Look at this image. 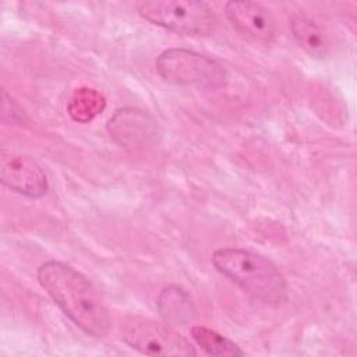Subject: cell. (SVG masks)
<instances>
[{
  "label": "cell",
  "instance_id": "obj_5",
  "mask_svg": "<svg viewBox=\"0 0 357 357\" xmlns=\"http://www.w3.org/2000/svg\"><path fill=\"white\" fill-rule=\"evenodd\" d=\"M124 343L149 356H195L194 346L172 328L144 317H127L120 325Z\"/></svg>",
  "mask_w": 357,
  "mask_h": 357
},
{
  "label": "cell",
  "instance_id": "obj_11",
  "mask_svg": "<svg viewBox=\"0 0 357 357\" xmlns=\"http://www.w3.org/2000/svg\"><path fill=\"white\" fill-rule=\"evenodd\" d=\"M105 107L106 100L99 91L82 86L73 93L67 105V112L74 121L88 123L100 114Z\"/></svg>",
  "mask_w": 357,
  "mask_h": 357
},
{
  "label": "cell",
  "instance_id": "obj_7",
  "mask_svg": "<svg viewBox=\"0 0 357 357\" xmlns=\"http://www.w3.org/2000/svg\"><path fill=\"white\" fill-rule=\"evenodd\" d=\"M0 180L4 187L28 198H42L47 192V177L40 165L15 151L1 149Z\"/></svg>",
  "mask_w": 357,
  "mask_h": 357
},
{
  "label": "cell",
  "instance_id": "obj_10",
  "mask_svg": "<svg viewBox=\"0 0 357 357\" xmlns=\"http://www.w3.org/2000/svg\"><path fill=\"white\" fill-rule=\"evenodd\" d=\"M158 310L167 325H185L195 317L190 294L177 284H170L158 297Z\"/></svg>",
  "mask_w": 357,
  "mask_h": 357
},
{
  "label": "cell",
  "instance_id": "obj_3",
  "mask_svg": "<svg viewBox=\"0 0 357 357\" xmlns=\"http://www.w3.org/2000/svg\"><path fill=\"white\" fill-rule=\"evenodd\" d=\"M135 7L144 20L180 35H208L216 25L215 13L205 1L144 0Z\"/></svg>",
  "mask_w": 357,
  "mask_h": 357
},
{
  "label": "cell",
  "instance_id": "obj_1",
  "mask_svg": "<svg viewBox=\"0 0 357 357\" xmlns=\"http://www.w3.org/2000/svg\"><path fill=\"white\" fill-rule=\"evenodd\" d=\"M36 278L63 314L81 331L103 337L110 331V317L93 284L77 269L60 261H47Z\"/></svg>",
  "mask_w": 357,
  "mask_h": 357
},
{
  "label": "cell",
  "instance_id": "obj_8",
  "mask_svg": "<svg viewBox=\"0 0 357 357\" xmlns=\"http://www.w3.org/2000/svg\"><path fill=\"white\" fill-rule=\"evenodd\" d=\"M225 14L233 29L250 40L271 43L278 33L273 14L259 3L227 1Z\"/></svg>",
  "mask_w": 357,
  "mask_h": 357
},
{
  "label": "cell",
  "instance_id": "obj_4",
  "mask_svg": "<svg viewBox=\"0 0 357 357\" xmlns=\"http://www.w3.org/2000/svg\"><path fill=\"white\" fill-rule=\"evenodd\" d=\"M155 66L160 78L172 85L219 88L226 82V71L219 61L190 49H166Z\"/></svg>",
  "mask_w": 357,
  "mask_h": 357
},
{
  "label": "cell",
  "instance_id": "obj_13",
  "mask_svg": "<svg viewBox=\"0 0 357 357\" xmlns=\"http://www.w3.org/2000/svg\"><path fill=\"white\" fill-rule=\"evenodd\" d=\"M26 120L25 112L3 89L1 91V121L4 124H22Z\"/></svg>",
  "mask_w": 357,
  "mask_h": 357
},
{
  "label": "cell",
  "instance_id": "obj_6",
  "mask_svg": "<svg viewBox=\"0 0 357 357\" xmlns=\"http://www.w3.org/2000/svg\"><path fill=\"white\" fill-rule=\"evenodd\" d=\"M106 130L110 138L127 149H144L160 137L156 119L146 110L137 107H123L109 119Z\"/></svg>",
  "mask_w": 357,
  "mask_h": 357
},
{
  "label": "cell",
  "instance_id": "obj_2",
  "mask_svg": "<svg viewBox=\"0 0 357 357\" xmlns=\"http://www.w3.org/2000/svg\"><path fill=\"white\" fill-rule=\"evenodd\" d=\"M211 261L219 273L252 298L272 305L286 300V279L264 255L243 248H219L212 254Z\"/></svg>",
  "mask_w": 357,
  "mask_h": 357
},
{
  "label": "cell",
  "instance_id": "obj_12",
  "mask_svg": "<svg viewBox=\"0 0 357 357\" xmlns=\"http://www.w3.org/2000/svg\"><path fill=\"white\" fill-rule=\"evenodd\" d=\"M191 337L194 342L209 356H244L245 353L230 339L220 335L219 332L202 326V325H194L191 326Z\"/></svg>",
  "mask_w": 357,
  "mask_h": 357
},
{
  "label": "cell",
  "instance_id": "obj_9",
  "mask_svg": "<svg viewBox=\"0 0 357 357\" xmlns=\"http://www.w3.org/2000/svg\"><path fill=\"white\" fill-rule=\"evenodd\" d=\"M290 31L297 45L312 57H325L329 42L325 31L305 13H296L290 18Z\"/></svg>",
  "mask_w": 357,
  "mask_h": 357
}]
</instances>
